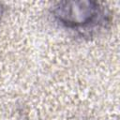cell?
<instances>
[{"instance_id":"cell-1","label":"cell","mask_w":120,"mask_h":120,"mask_svg":"<svg viewBox=\"0 0 120 120\" xmlns=\"http://www.w3.org/2000/svg\"><path fill=\"white\" fill-rule=\"evenodd\" d=\"M56 16L68 26H84L98 16V5L92 2H66L56 8Z\"/></svg>"}]
</instances>
